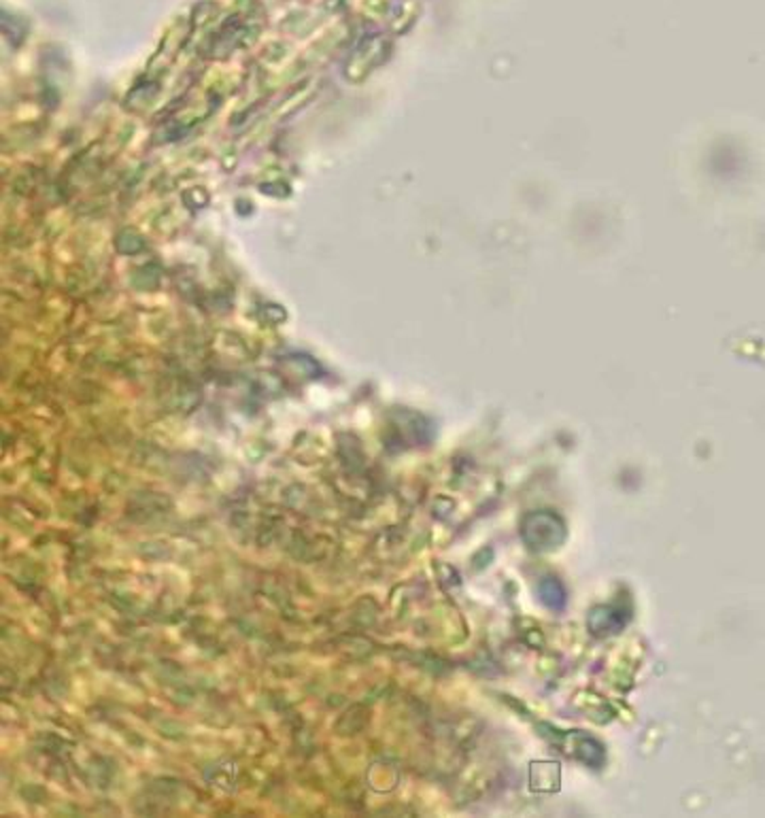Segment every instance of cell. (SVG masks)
Wrapping results in <instances>:
<instances>
[{"label": "cell", "instance_id": "obj_1", "mask_svg": "<svg viewBox=\"0 0 765 818\" xmlns=\"http://www.w3.org/2000/svg\"><path fill=\"white\" fill-rule=\"evenodd\" d=\"M521 538L530 551L551 552L566 543L568 529L560 514L551 511L528 512L521 521Z\"/></svg>", "mask_w": 765, "mask_h": 818}, {"label": "cell", "instance_id": "obj_2", "mask_svg": "<svg viewBox=\"0 0 765 818\" xmlns=\"http://www.w3.org/2000/svg\"><path fill=\"white\" fill-rule=\"evenodd\" d=\"M629 615L617 606H598L589 612V631L598 638H609L626 627Z\"/></svg>", "mask_w": 765, "mask_h": 818}, {"label": "cell", "instance_id": "obj_3", "mask_svg": "<svg viewBox=\"0 0 765 818\" xmlns=\"http://www.w3.org/2000/svg\"><path fill=\"white\" fill-rule=\"evenodd\" d=\"M563 740H566V744L563 746H566L568 755L572 752L578 761L587 763V766L591 767H600L602 763H604L606 759L604 746H602L598 740L589 738V735H585V734H578V731H574V734H566L563 735Z\"/></svg>", "mask_w": 765, "mask_h": 818}, {"label": "cell", "instance_id": "obj_4", "mask_svg": "<svg viewBox=\"0 0 765 818\" xmlns=\"http://www.w3.org/2000/svg\"><path fill=\"white\" fill-rule=\"evenodd\" d=\"M538 598L549 610H563L568 604V592L555 576H545L538 583Z\"/></svg>", "mask_w": 765, "mask_h": 818}]
</instances>
